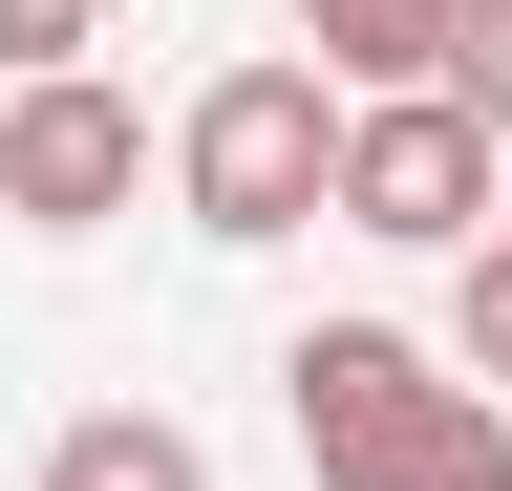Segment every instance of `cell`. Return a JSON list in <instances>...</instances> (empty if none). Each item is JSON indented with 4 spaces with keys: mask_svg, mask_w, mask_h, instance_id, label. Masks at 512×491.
I'll use <instances>...</instances> for the list:
<instances>
[{
    "mask_svg": "<svg viewBox=\"0 0 512 491\" xmlns=\"http://www.w3.org/2000/svg\"><path fill=\"white\" fill-rule=\"evenodd\" d=\"M320 171H342V86H320V65H214L171 107V214L214 235V257L320 235Z\"/></svg>",
    "mask_w": 512,
    "mask_h": 491,
    "instance_id": "6da1fadb",
    "label": "cell"
},
{
    "mask_svg": "<svg viewBox=\"0 0 512 491\" xmlns=\"http://www.w3.org/2000/svg\"><path fill=\"white\" fill-rule=\"evenodd\" d=\"M278 406H299V470H320V491H448V470L491 449V406L448 385L406 321H320V342L278 363Z\"/></svg>",
    "mask_w": 512,
    "mask_h": 491,
    "instance_id": "7a4b0ae2",
    "label": "cell"
},
{
    "mask_svg": "<svg viewBox=\"0 0 512 491\" xmlns=\"http://www.w3.org/2000/svg\"><path fill=\"white\" fill-rule=\"evenodd\" d=\"M320 214H342V235H384V257H470V235H491V129H470L448 86L342 107V171H320Z\"/></svg>",
    "mask_w": 512,
    "mask_h": 491,
    "instance_id": "3957f363",
    "label": "cell"
},
{
    "mask_svg": "<svg viewBox=\"0 0 512 491\" xmlns=\"http://www.w3.org/2000/svg\"><path fill=\"white\" fill-rule=\"evenodd\" d=\"M128 193H150V107H128L107 65H64V86L0 107V214L22 235H107Z\"/></svg>",
    "mask_w": 512,
    "mask_h": 491,
    "instance_id": "277c9868",
    "label": "cell"
},
{
    "mask_svg": "<svg viewBox=\"0 0 512 491\" xmlns=\"http://www.w3.org/2000/svg\"><path fill=\"white\" fill-rule=\"evenodd\" d=\"M299 65L342 86V107H406L448 65V0H299Z\"/></svg>",
    "mask_w": 512,
    "mask_h": 491,
    "instance_id": "5b68a950",
    "label": "cell"
},
{
    "mask_svg": "<svg viewBox=\"0 0 512 491\" xmlns=\"http://www.w3.org/2000/svg\"><path fill=\"white\" fill-rule=\"evenodd\" d=\"M43 491H214V449H192L171 406H86V427L43 449Z\"/></svg>",
    "mask_w": 512,
    "mask_h": 491,
    "instance_id": "8992f818",
    "label": "cell"
},
{
    "mask_svg": "<svg viewBox=\"0 0 512 491\" xmlns=\"http://www.w3.org/2000/svg\"><path fill=\"white\" fill-rule=\"evenodd\" d=\"M427 363H448L470 406L512 385V235H470V257H448V342H427Z\"/></svg>",
    "mask_w": 512,
    "mask_h": 491,
    "instance_id": "52a82bcc",
    "label": "cell"
},
{
    "mask_svg": "<svg viewBox=\"0 0 512 491\" xmlns=\"http://www.w3.org/2000/svg\"><path fill=\"white\" fill-rule=\"evenodd\" d=\"M470 129H512V0H448V65H427Z\"/></svg>",
    "mask_w": 512,
    "mask_h": 491,
    "instance_id": "ba28073f",
    "label": "cell"
},
{
    "mask_svg": "<svg viewBox=\"0 0 512 491\" xmlns=\"http://www.w3.org/2000/svg\"><path fill=\"white\" fill-rule=\"evenodd\" d=\"M86 43H107V0H0V86H64Z\"/></svg>",
    "mask_w": 512,
    "mask_h": 491,
    "instance_id": "9c48e42d",
    "label": "cell"
},
{
    "mask_svg": "<svg viewBox=\"0 0 512 491\" xmlns=\"http://www.w3.org/2000/svg\"><path fill=\"white\" fill-rule=\"evenodd\" d=\"M448 491H512V427H491V449H470V470H448Z\"/></svg>",
    "mask_w": 512,
    "mask_h": 491,
    "instance_id": "30bf717a",
    "label": "cell"
}]
</instances>
